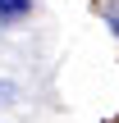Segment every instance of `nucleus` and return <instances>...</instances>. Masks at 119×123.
I'll return each instance as SVG.
<instances>
[{"mask_svg":"<svg viewBox=\"0 0 119 123\" xmlns=\"http://www.w3.org/2000/svg\"><path fill=\"white\" fill-rule=\"evenodd\" d=\"M28 9H32V0H0V18H5V23H14V18H23Z\"/></svg>","mask_w":119,"mask_h":123,"instance_id":"1","label":"nucleus"},{"mask_svg":"<svg viewBox=\"0 0 119 123\" xmlns=\"http://www.w3.org/2000/svg\"><path fill=\"white\" fill-rule=\"evenodd\" d=\"M9 96H14V87H9V82H0V105H5Z\"/></svg>","mask_w":119,"mask_h":123,"instance_id":"2","label":"nucleus"}]
</instances>
